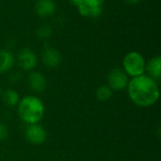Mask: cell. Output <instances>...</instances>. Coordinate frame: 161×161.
Masks as SVG:
<instances>
[{
  "mask_svg": "<svg viewBox=\"0 0 161 161\" xmlns=\"http://www.w3.org/2000/svg\"><path fill=\"white\" fill-rule=\"evenodd\" d=\"M127 90L130 99L140 107H150L159 97V90L156 80L144 75L133 77L127 84Z\"/></svg>",
  "mask_w": 161,
  "mask_h": 161,
  "instance_id": "cell-1",
  "label": "cell"
},
{
  "mask_svg": "<svg viewBox=\"0 0 161 161\" xmlns=\"http://www.w3.org/2000/svg\"><path fill=\"white\" fill-rule=\"evenodd\" d=\"M18 113L20 118L26 124H37L43 116L44 107L41 99L36 96L29 95L24 97L18 106Z\"/></svg>",
  "mask_w": 161,
  "mask_h": 161,
  "instance_id": "cell-2",
  "label": "cell"
},
{
  "mask_svg": "<svg viewBox=\"0 0 161 161\" xmlns=\"http://www.w3.org/2000/svg\"><path fill=\"white\" fill-rule=\"evenodd\" d=\"M124 68L126 74L135 77L143 75L145 71V60L138 52H129L124 58Z\"/></svg>",
  "mask_w": 161,
  "mask_h": 161,
  "instance_id": "cell-3",
  "label": "cell"
},
{
  "mask_svg": "<svg viewBox=\"0 0 161 161\" xmlns=\"http://www.w3.org/2000/svg\"><path fill=\"white\" fill-rule=\"evenodd\" d=\"M108 81L109 88L114 91H122L128 84V78L126 73L118 68L112 69L109 72L108 75Z\"/></svg>",
  "mask_w": 161,
  "mask_h": 161,
  "instance_id": "cell-4",
  "label": "cell"
},
{
  "mask_svg": "<svg viewBox=\"0 0 161 161\" xmlns=\"http://www.w3.org/2000/svg\"><path fill=\"white\" fill-rule=\"evenodd\" d=\"M25 139L32 144H42L46 140V132L39 125H29L25 129Z\"/></svg>",
  "mask_w": 161,
  "mask_h": 161,
  "instance_id": "cell-5",
  "label": "cell"
},
{
  "mask_svg": "<svg viewBox=\"0 0 161 161\" xmlns=\"http://www.w3.org/2000/svg\"><path fill=\"white\" fill-rule=\"evenodd\" d=\"M37 56L29 48L22 49L18 54V62L20 67L25 71H30L37 65Z\"/></svg>",
  "mask_w": 161,
  "mask_h": 161,
  "instance_id": "cell-6",
  "label": "cell"
},
{
  "mask_svg": "<svg viewBox=\"0 0 161 161\" xmlns=\"http://www.w3.org/2000/svg\"><path fill=\"white\" fill-rule=\"evenodd\" d=\"M42 59L46 66L50 68H57L61 62V56L57 49L48 46L43 49L42 53Z\"/></svg>",
  "mask_w": 161,
  "mask_h": 161,
  "instance_id": "cell-7",
  "label": "cell"
},
{
  "mask_svg": "<svg viewBox=\"0 0 161 161\" xmlns=\"http://www.w3.org/2000/svg\"><path fill=\"white\" fill-rule=\"evenodd\" d=\"M56 7L53 0H38L35 4V11L39 17L46 18L55 13Z\"/></svg>",
  "mask_w": 161,
  "mask_h": 161,
  "instance_id": "cell-8",
  "label": "cell"
},
{
  "mask_svg": "<svg viewBox=\"0 0 161 161\" xmlns=\"http://www.w3.org/2000/svg\"><path fill=\"white\" fill-rule=\"evenodd\" d=\"M28 85L31 91L35 92H42L46 87L45 77L39 72H33L28 76Z\"/></svg>",
  "mask_w": 161,
  "mask_h": 161,
  "instance_id": "cell-9",
  "label": "cell"
},
{
  "mask_svg": "<svg viewBox=\"0 0 161 161\" xmlns=\"http://www.w3.org/2000/svg\"><path fill=\"white\" fill-rule=\"evenodd\" d=\"M147 69L148 74L150 75V77L154 80H159L161 76V58L159 56L152 58L148 63L147 66H145Z\"/></svg>",
  "mask_w": 161,
  "mask_h": 161,
  "instance_id": "cell-10",
  "label": "cell"
},
{
  "mask_svg": "<svg viewBox=\"0 0 161 161\" xmlns=\"http://www.w3.org/2000/svg\"><path fill=\"white\" fill-rule=\"evenodd\" d=\"M14 64L13 55L7 50H0V74L11 69Z\"/></svg>",
  "mask_w": 161,
  "mask_h": 161,
  "instance_id": "cell-11",
  "label": "cell"
},
{
  "mask_svg": "<svg viewBox=\"0 0 161 161\" xmlns=\"http://www.w3.org/2000/svg\"><path fill=\"white\" fill-rule=\"evenodd\" d=\"M78 10L82 16L96 18V17L100 16L102 13V6L88 7V6L80 5V6H78Z\"/></svg>",
  "mask_w": 161,
  "mask_h": 161,
  "instance_id": "cell-12",
  "label": "cell"
},
{
  "mask_svg": "<svg viewBox=\"0 0 161 161\" xmlns=\"http://www.w3.org/2000/svg\"><path fill=\"white\" fill-rule=\"evenodd\" d=\"M3 101L8 107H14L19 102V94L14 90H8L3 94Z\"/></svg>",
  "mask_w": 161,
  "mask_h": 161,
  "instance_id": "cell-13",
  "label": "cell"
},
{
  "mask_svg": "<svg viewBox=\"0 0 161 161\" xmlns=\"http://www.w3.org/2000/svg\"><path fill=\"white\" fill-rule=\"evenodd\" d=\"M112 96V91L108 86H100L96 91V98L101 102L109 100Z\"/></svg>",
  "mask_w": 161,
  "mask_h": 161,
  "instance_id": "cell-14",
  "label": "cell"
},
{
  "mask_svg": "<svg viewBox=\"0 0 161 161\" xmlns=\"http://www.w3.org/2000/svg\"><path fill=\"white\" fill-rule=\"evenodd\" d=\"M36 34L40 39H47L52 34V27L48 24H42L38 27Z\"/></svg>",
  "mask_w": 161,
  "mask_h": 161,
  "instance_id": "cell-15",
  "label": "cell"
},
{
  "mask_svg": "<svg viewBox=\"0 0 161 161\" xmlns=\"http://www.w3.org/2000/svg\"><path fill=\"white\" fill-rule=\"evenodd\" d=\"M8 137V128L4 124L0 123V142L4 141Z\"/></svg>",
  "mask_w": 161,
  "mask_h": 161,
  "instance_id": "cell-16",
  "label": "cell"
},
{
  "mask_svg": "<svg viewBox=\"0 0 161 161\" xmlns=\"http://www.w3.org/2000/svg\"><path fill=\"white\" fill-rule=\"evenodd\" d=\"M125 2H127L128 4H132V5H134V4H138L139 2H141L142 0H125Z\"/></svg>",
  "mask_w": 161,
  "mask_h": 161,
  "instance_id": "cell-17",
  "label": "cell"
},
{
  "mask_svg": "<svg viewBox=\"0 0 161 161\" xmlns=\"http://www.w3.org/2000/svg\"><path fill=\"white\" fill-rule=\"evenodd\" d=\"M70 1H71L74 5H75V6L78 7V6L81 4V1H82V0H70Z\"/></svg>",
  "mask_w": 161,
  "mask_h": 161,
  "instance_id": "cell-18",
  "label": "cell"
},
{
  "mask_svg": "<svg viewBox=\"0 0 161 161\" xmlns=\"http://www.w3.org/2000/svg\"><path fill=\"white\" fill-rule=\"evenodd\" d=\"M104 1H105V0H97V2H98L100 5H102V4L104 3Z\"/></svg>",
  "mask_w": 161,
  "mask_h": 161,
  "instance_id": "cell-19",
  "label": "cell"
},
{
  "mask_svg": "<svg viewBox=\"0 0 161 161\" xmlns=\"http://www.w3.org/2000/svg\"><path fill=\"white\" fill-rule=\"evenodd\" d=\"M1 94H2V90H1V87H0V96H1Z\"/></svg>",
  "mask_w": 161,
  "mask_h": 161,
  "instance_id": "cell-20",
  "label": "cell"
}]
</instances>
